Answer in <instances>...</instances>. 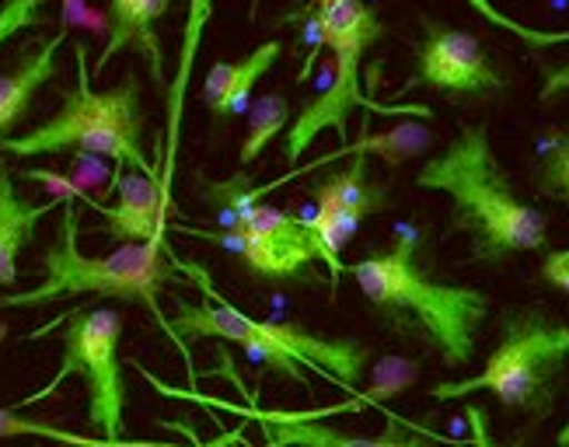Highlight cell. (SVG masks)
Instances as JSON below:
<instances>
[{
    "label": "cell",
    "instance_id": "cell-1",
    "mask_svg": "<svg viewBox=\"0 0 569 447\" xmlns=\"http://www.w3.org/2000/svg\"><path fill=\"white\" fill-rule=\"evenodd\" d=\"M346 272L357 280L385 329L427 342L451 370L472 364L492 305L476 287L427 277L419 266V228L399 224L388 248L367 252L346 266Z\"/></svg>",
    "mask_w": 569,
    "mask_h": 447
},
{
    "label": "cell",
    "instance_id": "cell-2",
    "mask_svg": "<svg viewBox=\"0 0 569 447\" xmlns=\"http://www.w3.org/2000/svg\"><path fill=\"white\" fill-rule=\"evenodd\" d=\"M416 186L451 200V235L468 241L472 262L497 266L510 256L541 252L549 241L546 217L513 192L486 122L461 127L437 158L416 171Z\"/></svg>",
    "mask_w": 569,
    "mask_h": 447
},
{
    "label": "cell",
    "instance_id": "cell-3",
    "mask_svg": "<svg viewBox=\"0 0 569 447\" xmlns=\"http://www.w3.org/2000/svg\"><path fill=\"white\" fill-rule=\"evenodd\" d=\"M176 266L182 272L200 284L203 301L200 305H186L176 301V318L171 321V339H176L182 350V339H224L241 346L256 364L277 370V375L308 385V375H321L326 381L353 391L363 381V370L370 360V350L360 339L350 336H318L308 332L301 326H290V321H259L252 315H244L241 308H234L231 301H224L213 287L210 277L196 266V262H182L176 259Z\"/></svg>",
    "mask_w": 569,
    "mask_h": 447
},
{
    "label": "cell",
    "instance_id": "cell-4",
    "mask_svg": "<svg viewBox=\"0 0 569 447\" xmlns=\"http://www.w3.org/2000/svg\"><path fill=\"white\" fill-rule=\"evenodd\" d=\"M78 207L73 192L60 203V228L49 241L42 256V280L29 290L4 294L0 308H39L49 301L73 294H94V297H116V301L143 305L154 315L158 326L171 336V321L161 311V290L176 280V252L164 238L140 241V245H119L109 256H84L78 245Z\"/></svg>",
    "mask_w": 569,
    "mask_h": 447
},
{
    "label": "cell",
    "instance_id": "cell-5",
    "mask_svg": "<svg viewBox=\"0 0 569 447\" xmlns=\"http://www.w3.org/2000/svg\"><path fill=\"white\" fill-rule=\"evenodd\" d=\"M78 57V88L67 91L63 106L39 122L36 130L8 137L0 151L11 158H39L60 151H88L119 161L122 168H137L143 176H158L161 168L147 161L143 155V106H140V81L127 73L116 88L94 91L88 49L73 46Z\"/></svg>",
    "mask_w": 569,
    "mask_h": 447
},
{
    "label": "cell",
    "instance_id": "cell-6",
    "mask_svg": "<svg viewBox=\"0 0 569 447\" xmlns=\"http://www.w3.org/2000/svg\"><path fill=\"white\" fill-rule=\"evenodd\" d=\"M315 21V39L318 46H329L336 57L332 85L321 91L315 102H308L301 112L293 116V127L283 140V161L293 165L321 130H336L339 140H346V122L357 109L370 112H416L430 116V109L412 106V109H388L370 102L363 91V57L367 49L385 39V21L378 11L363 4V0H318L308 11L290 14V21Z\"/></svg>",
    "mask_w": 569,
    "mask_h": 447
},
{
    "label": "cell",
    "instance_id": "cell-7",
    "mask_svg": "<svg viewBox=\"0 0 569 447\" xmlns=\"http://www.w3.org/2000/svg\"><path fill=\"white\" fill-rule=\"evenodd\" d=\"M569 364V326L541 311H510L500 321V342L486 367L472 378L440 381L430 388L433 403H455L465 395L489 391L507 409H521L535 419L549 416L556 388Z\"/></svg>",
    "mask_w": 569,
    "mask_h": 447
},
{
    "label": "cell",
    "instance_id": "cell-8",
    "mask_svg": "<svg viewBox=\"0 0 569 447\" xmlns=\"http://www.w3.org/2000/svg\"><path fill=\"white\" fill-rule=\"evenodd\" d=\"M122 315L112 308H78L63 318V354L49 385L24 395L18 409L49 399L67 378H81L88 391V424L106 440H127V381L119 364Z\"/></svg>",
    "mask_w": 569,
    "mask_h": 447
},
{
    "label": "cell",
    "instance_id": "cell-9",
    "mask_svg": "<svg viewBox=\"0 0 569 447\" xmlns=\"http://www.w3.org/2000/svg\"><path fill=\"white\" fill-rule=\"evenodd\" d=\"M200 238H210L217 245L231 248V252L249 266L256 277L262 280H297L308 277L311 262H326L321 252V241L308 228V220L301 213H287L273 207H256L244 203L228 213V228L207 235V231H192Z\"/></svg>",
    "mask_w": 569,
    "mask_h": 447
},
{
    "label": "cell",
    "instance_id": "cell-10",
    "mask_svg": "<svg viewBox=\"0 0 569 447\" xmlns=\"http://www.w3.org/2000/svg\"><path fill=\"white\" fill-rule=\"evenodd\" d=\"M406 88H430L448 98H482L503 88V73L492 67L476 36L448 21L423 18V36L416 42V67Z\"/></svg>",
    "mask_w": 569,
    "mask_h": 447
},
{
    "label": "cell",
    "instance_id": "cell-11",
    "mask_svg": "<svg viewBox=\"0 0 569 447\" xmlns=\"http://www.w3.org/2000/svg\"><path fill=\"white\" fill-rule=\"evenodd\" d=\"M116 189H119V196H116L112 207L94 203L91 196H84L78 189H70V192L106 217V235L116 238L119 245H140V241L164 238L171 207L164 203L161 179L158 176H143V171H122L119 168Z\"/></svg>",
    "mask_w": 569,
    "mask_h": 447
},
{
    "label": "cell",
    "instance_id": "cell-12",
    "mask_svg": "<svg viewBox=\"0 0 569 447\" xmlns=\"http://www.w3.org/2000/svg\"><path fill=\"white\" fill-rule=\"evenodd\" d=\"M311 196H315L311 213L321 228L329 231V238L336 245L350 241L363 224V217L388 210V192L367 176L363 155L350 168H342V171H336V176H329L326 182H318Z\"/></svg>",
    "mask_w": 569,
    "mask_h": 447
},
{
    "label": "cell",
    "instance_id": "cell-13",
    "mask_svg": "<svg viewBox=\"0 0 569 447\" xmlns=\"http://www.w3.org/2000/svg\"><path fill=\"white\" fill-rule=\"evenodd\" d=\"M171 0H109V39L94 60V73H102L119 53H140L151 67L154 81H164V53L158 39V18H164Z\"/></svg>",
    "mask_w": 569,
    "mask_h": 447
},
{
    "label": "cell",
    "instance_id": "cell-14",
    "mask_svg": "<svg viewBox=\"0 0 569 447\" xmlns=\"http://www.w3.org/2000/svg\"><path fill=\"white\" fill-rule=\"evenodd\" d=\"M241 416L256 419L266 430V437L273 440V447H427L416 434L402 430L399 424H391L388 434L381 437H357V434H346L326 424H311L308 416H280V413H259V409H244Z\"/></svg>",
    "mask_w": 569,
    "mask_h": 447
},
{
    "label": "cell",
    "instance_id": "cell-15",
    "mask_svg": "<svg viewBox=\"0 0 569 447\" xmlns=\"http://www.w3.org/2000/svg\"><path fill=\"white\" fill-rule=\"evenodd\" d=\"M280 53H283V42L269 39V42L256 46L252 53L238 63H213L207 70V81H203V106L220 122L231 119V116H241L252 102V88L277 67Z\"/></svg>",
    "mask_w": 569,
    "mask_h": 447
},
{
    "label": "cell",
    "instance_id": "cell-16",
    "mask_svg": "<svg viewBox=\"0 0 569 447\" xmlns=\"http://www.w3.org/2000/svg\"><path fill=\"white\" fill-rule=\"evenodd\" d=\"M67 42V24L57 29V36L42 39L36 49H29L14 70L0 73V143L8 140V133L21 122V116L29 112L32 98L39 95V88H46L57 73V53Z\"/></svg>",
    "mask_w": 569,
    "mask_h": 447
},
{
    "label": "cell",
    "instance_id": "cell-17",
    "mask_svg": "<svg viewBox=\"0 0 569 447\" xmlns=\"http://www.w3.org/2000/svg\"><path fill=\"white\" fill-rule=\"evenodd\" d=\"M213 14V0H189L186 14V39H182V57L179 73L168 88V140H164V161H161V192L164 203L171 207V182H176V161H179V137H182V109H186V85L192 73V57L200 49V36Z\"/></svg>",
    "mask_w": 569,
    "mask_h": 447
},
{
    "label": "cell",
    "instance_id": "cell-18",
    "mask_svg": "<svg viewBox=\"0 0 569 447\" xmlns=\"http://www.w3.org/2000/svg\"><path fill=\"white\" fill-rule=\"evenodd\" d=\"M60 203H29L14 186L8 165H0V287H18V256L32 241L39 220Z\"/></svg>",
    "mask_w": 569,
    "mask_h": 447
},
{
    "label": "cell",
    "instance_id": "cell-19",
    "mask_svg": "<svg viewBox=\"0 0 569 447\" xmlns=\"http://www.w3.org/2000/svg\"><path fill=\"white\" fill-rule=\"evenodd\" d=\"M8 437H46V440H60L70 447H217V444H176V440H106V437H81L60 430L53 424H42V419L21 416V409H0V440Z\"/></svg>",
    "mask_w": 569,
    "mask_h": 447
},
{
    "label": "cell",
    "instance_id": "cell-20",
    "mask_svg": "<svg viewBox=\"0 0 569 447\" xmlns=\"http://www.w3.org/2000/svg\"><path fill=\"white\" fill-rule=\"evenodd\" d=\"M290 122V102L287 95H262L249 106V133L241 140V168H249L273 137H280V130Z\"/></svg>",
    "mask_w": 569,
    "mask_h": 447
},
{
    "label": "cell",
    "instance_id": "cell-21",
    "mask_svg": "<svg viewBox=\"0 0 569 447\" xmlns=\"http://www.w3.org/2000/svg\"><path fill=\"white\" fill-rule=\"evenodd\" d=\"M535 189L541 196H549V200L569 207V137H552L541 147Z\"/></svg>",
    "mask_w": 569,
    "mask_h": 447
},
{
    "label": "cell",
    "instance_id": "cell-22",
    "mask_svg": "<svg viewBox=\"0 0 569 447\" xmlns=\"http://www.w3.org/2000/svg\"><path fill=\"white\" fill-rule=\"evenodd\" d=\"M489 24H500V29L513 32L521 42L535 46V49H549V46H566L569 42V32H546V29H531V24H521L513 21L510 14H503L500 8H492V0H468Z\"/></svg>",
    "mask_w": 569,
    "mask_h": 447
},
{
    "label": "cell",
    "instance_id": "cell-23",
    "mask_svg": "<svg viewBox=\"0 0 569 447\" xmlns=\"http://www.w3.org/2000/svg\"><path fill=\"white\" fill-rule=\"evenodd\" d=\"M42 4L46 0H4V4H0V46H4L11 36L24 32L29 24H36Z\"/></svg>",
    "mask_w": 569,
    "mask_h": 447
},
{
    "label": "cell",
    "instance_id": "cell-24",
    "mask_svg": "<svg viewBox=\"0 0 569 447\" xmlns=\"http://www.w3.org/2000/svg\"><path fill=\"white\" fill-rule=\"evenodd\" d=\"M538 277L546 280L552 290L569 297V248H552V252L541 256Z\"/></svg>",
    "mask_w": 569,
    "mask_h": 447
},
{
    "label": "cell",
    "instance_id": "cell-25",
    "mask_svg": "<svg viewBox=\"0 0 569 447\" xmlns=\"http://www.w3.org/2000/svg\"><path fill=\"white\" fill-rule=\"evenodd\" d=\"M465 419H468V430H472V447H525V437H513L510 444H500L492 437L489 416L482 406H465Z\"/></svg>",
    "mask_w": 569,
    "mask_h": 447
},
{
    "label": "cell",
    "instance_id": "cell-26",
    "mask_svg": "<svg viewBox=\"0 0 569 447\" xmlns=\"http://www.w3.org/2000/svg\"><path fill=\"white\" fill-rule=\"evenodd\" d=\"M562 91H569V63L541 70V91H538L541 102H552V98H559Z\"/></svg>",
    "mask_w": 569,
    "mask_h": 447
},
{
    "label": "cell",
    "instance_id": "cell-27",
    "mask_svg": "<svg viewBox=\"0 0 569 447\" xmlns=\"http://www.w3.org/2000/svg\"><path fill=\"white\" fill-rule=\"evenodd\" d=\"M556 447H569V419L559 427V434H556Z\"/></svg>",
    "mask_w": 569,
    "mask_h": 447
},
{
    "label": "cell",
    "instance_id": "cell-28",
    "mask_svg": "<svg viewBox=\"0 0 569 447\" xmlns=\"http://www.w3.org/2000/svg\"><path fill=\"white\" fill-rule=\"evenodd\" d=\"M259 4H262V0H249V18H256V14H259Z\"/></svg>",
    "mask_w": 569,
    "mask_h": 447
},
{
    "label": "cell",
    "instance_id": "cell-29",
    "mask_svg": "<svg viewBox=\"0 0 569 447\" xmlns=\"http://www.w3.org/2000/svg\"><path fill=\"white\" fill-rule=\"evenodd\" d=\"M315 4H318V0H315Z\"/></svg>",
    "mask_w": 569,
    "mask_h": 447
}]
</instances>
